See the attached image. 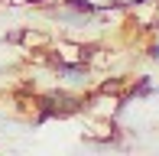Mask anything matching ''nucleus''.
Wrapping results in <instances>:
<instances>
[{"instance_id": "obj_2", "label": "nucleus", "mask_w": 159, "mask_h": 156, "mask_svg": "<svg viewBox=\"0 0 159 156\" xmlns=\"http://www.w3.org/2000/svg\"><path fill=\"white\" fill-rule=\"evenodd\" d=\"M149 55H153V59H159V46H153V49H149Z\"/></svg>"}, {"instance_id": "obj_1", "label": "nucleus", "mask_w": 159, "mask_h": 156, "mask_svg": "<svg viewBox=\"0 0 159 156\" xmlns=\"http://www.w3.org/2000/svg\"><path fill=\"white\" fill-rule=\"evenodd\" d=\"M68 7H75V10H84V13H88V10H94V7H91V3H84V0H68Z\"/></svg>"}, {"instance_id": "obj_3", "label": "nucleus", "mask_w": 159, "mask_h": 156, "mask_svg": "<svg viewBox=\"0 0 159 156\" xmlns=\"http://www.w3.org/2000/svg\"><path fill=\"white\" fill-rule=\"evenodd\" d=\"M136 3H146V0H136Z\"/></svg>"}]
</instances>
